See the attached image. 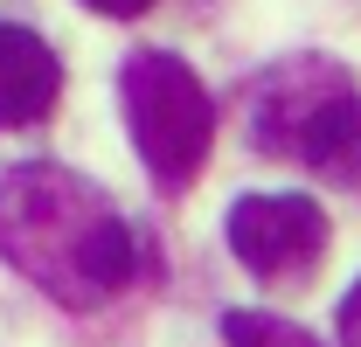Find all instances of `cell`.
Instances as JSON below:
<instances>
[{
	"label": "cell",
	"mask_w": 361,
	"mask_h": 347,
	"mask_svg": "<svg viewBox=\"0 0 361 347\" xmlns=\"http://www.w3.org/2000/svg\"><path fill=\"white\" fill-rule=\"evenodd\" d=\"M348 90H355V77H348V63H334V56H285V63H271L264 77H250V90H243L250 146L292 160L306 118H313L326 97H348Z\"/></svg>",
	"instance_id": "obj_4"
},
{
	"label": "cell",
	"mask_w": 361,
	"mask_h": 347,
	"mask_svg": "<svg viewBox=\"0 0 361 347\" xmlns=\"http://www.w3.org/2000/svg\"><path fill=\"white\" fill-rule=\"evenodd\" d=\"M118 111H126V132L153 188L167 195L195 188V174L216 146V97L174 49H133L118 63Z\"/></svg>",
	"instance_id": "obj_2"
},
{
	"label": "cell",
	"mask_w": 361,
	"mask_h": 347,
	"mask_svg": "<svg viewBox=\"0 0 361 347\" xmlns=\"http://www.w3.org/2000/svg\"><path fill=\"white\" fill-rule=\"evenodd\" d=\"M90 14H104V21H133V14H146L153 0H84Z\"/></svg>",
	"instance_id": "obj_9"
},
{
	"label": "cell",
	"mask_w": 361,
	"mask_h": 347,
	"mask_svg": "<svg viewBox=\"0 0 361 347\" xmlns=\"http://www.w3.org/2000/svg\"><path fill=\"white\" fill-rule=\"evenodd\" d=\"M223 341L229 347H319L306 327H292V319H278V312H257V305L223 312Z\"/></svg>",
	"instance_id": "obj_7"
},
{
	"label": "cell",
	"mask_w": 361,
	"mask_h": 347,
	"mask_svg": "<svg viewBox=\"0 0 361 347\" xmlns=\"http://www.w3.org/2000/svg\"><path fill=\"white\" fill-rule=\"evenodd\" d=\"M292 160H306L313 174L341 181V188H361V97L355 90L348 97H326L313 118H306Z\"/></svg>",
	"instance_id": "obj_6"
},
{
	"label": "cell",
	"mask_w": 361,
	"mask_h": 347,
	"mask_svg": "<svg viewBox=\"0 0 361 347\" xmlns=\"http://www.w3.org/2000/svg\"><path fill=\"white\" fill-rule=\"evenodd\" d=\"M0 264H14L42 299L90 312L133 278V222L97 181L28 160L0 174Z\"/></svg>",
	"instance_id": "obj_1"
},
{
	"label": "cell",
	"mask_w": 361,
	"mask_h": 347,
	"mask_svg": "<svg viewBox=\"0 0 361 347\" xmlns=\"http://www.w3.org/2000/svg\"><path fill=\"white\" fill-rule=\"evenodd\" d=\"M63 97V63L56 49L21 28V21H0V132H21V126H42Z\"/></svg>",
	"instance_id": "obj_5"
},
{
	"label": "cell",
	"mask_w": 361,
	"mask_h": 347,
	"mask_svg": "<svg viewBox=\"0 0 361 347\" xmlns=\"http://www.w3.org/2000/svg\"><path fill=\"white\" fill-rule=\"evenodd\" d=\"M223 236L250 278L299 292L326 257V209L313 195H243V202H229Z\"/></svg>",
	"instance_id": "obj_3"
},
{
	"label": "cell",
	"mask_w": 361,
	"mask_h": 347,
	"mask_svg": "<svg viewBox=\"0 0 361 347\" xmlns=\"http://www.w3.org/2000/svg\"><path fill=\"white\" fill-rule=\"evenodd\" d=\"M334 334H341V347H361V278L348 285V299L334 312Z\"/></svg>",
	"instance_id": "obj_8"
}]
</instances>
